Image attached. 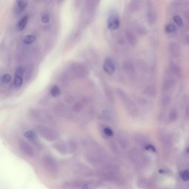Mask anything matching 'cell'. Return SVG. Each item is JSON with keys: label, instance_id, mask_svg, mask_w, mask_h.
Here are the masks:
<instances>
[{"label": "cell", "instance_id": "cell-1", "mask_svg": "<svg viewBox=\"0 0 189 189\" xmlns=\"http://www.w3.org/2000/svg\"><path fill=\"white\" fill-rule=\"evenodd\" d=\"M37 130L41 136L48 141H54L59 138V133L49 127L44 126H39L37 127Z\"/></svg>", "mask_w": 189, "mask_h": 189}, {"label": "cell", "instance_id": "cell-2", "mask_svg": "<svg viewBox=\"0 0 189 189\" xmlns=\"http://www.w3.org/2000/svg\"><path fill=\"white\" fill-rule=\"evenodd\" d=\"M43 163L46 170L51 175H56L59 171L57 162L51 155L45 156L43 159Z\"/></svg>", "mask_w": 189, "mask_h": 189}, {"label": "cell", "instance_id": "cell-3", "mask_svg": "<svg viewBox=\"0 0 189 189\" xmlns=\"http://www.w3.org/2000/svg\"><path fill=\"white\" fill-rule=\"evenodd\" d=\"M120 25V19L118 13L115 11H112L109 13L107 20V26L109 29H117Z\"/></svg>", "mask_w": 189, "mask_h": 189}, {"label": "cell", "instance_id": "cell-4", "mask_svg": "<svg viewBox=\"0 0 189 189\" xmlns=\"http://www.w3.org/2000/svg\"><path fill=\"white\" fill-rule=\"evenodd\" d=\"M19 146L22 152L28 157H34L35 152L31 146L24 140H21L19 143Z\"/></svg>", "mask_w": 189, "mask_h": 189}, {"label": "cell", "instance_id": "cell-5", "mask_svg": "<svg viewBox=\"0 0 189 189\" xmlns=\"http://www.w3.org/2000/svg\"><path fill=\"white\" fill-rule=\"evenodd\" d=\"M23 73L24 71L22 67H18L14 74V83L16 88L20 87L23 83Z\"/></svg>", "mask_w": 189, "mask_h": 189}, {"label": "cell", "instance_id": "cell-6", "mask_svg": "<svg viewBox=\"0 0 189 189\" xmlns=\"http://www.w3.org/2000/svg\"><path fill=\"white\" fill-rule=\"evenodd\" d=\"M115 66L113 61L109 58L105 59L104 63L103 69L107 74L112 75L115 71Z\"/></svg>", "mask_w": 189, "mask_h": 189}, {"label": "cell", "instance_id": "cell-7", "mask_svg": "<svg viewBox=\"0 0 189 189\" xmlns=\"http://www.w3.org/2000/svg\"><path fill=\"white\" fill-rule=\"evenodd\" d=\"M45 113L37 109H32L31 111V114L33 117L38 120L42 121L46 120L48 116Z\"/></svg>", "mask_w": 189, "mask_h": 189}, {"label": "cell", "instance_id": "cell-8", "mask_svg": "<svg viewBox=\"0 0 189 189\" xmlns=\"http://www.w3.org/2000/svg\"><path fill=\"white\" fill-rule=\"evenodd\" d=\"M53 147L56 150L62 155H65L67 152V147L63 143H56L53 145Z\"/></svg>", "mask_w": 189, "mask_h": 189}, {"label": "cell", "instance_id": "cell-9", "mask_svg": "<svg viewBox=\"0 0 189 189\" xmlns=\"http://www.w3.org/2000/svg\"><path fill=\"white\" fill-rule=\"evenodd\" d=\"M28 18L27 16L23 17L17 23L16 27L19 31H22L25 28L27 24Z\"/></svg>", "mask_w": 189, "mask_h": 189}, {"label": "cell", "instance_id": "cell-10", "mask_svg": "<svg viewBox=\"0 0 189 189\" xmlns=\"http://www.w3.org/2000/svg\"><path fill=\"white\" fill-rule=\"evenodd\" d=\"M24 135L26 138L31 141L34 142L37 138V134L34 130H29L25 132Z\"/></svg>", "mask_w": 189, "mask_h": 189}, {"label": "cell", "instance_id": "cell-11", "mask_svg": "<svg viewBox=\"0 0 189 189\" xmlns=\"http://www.w3.org/2000/svg\"><path fill=\"white\" fill-rule=\"evenodd\" d=\"M147 20L150 24L155 22L156 19V14L155 11L151 7H149L147 13Z\"/></svg>", "mask_w": 189, "mask_h": 189}, {"label": "cell", "instance_id": "cell-12", "mask_svg": "<svg viewBox=\"0 0 189 189\" xmlns=\"http://www.w3.org/2000/svg\"><path fill=\"white\" fill-rule=\"evenodd\" d=\"M84 107V103L82 101H79L75 104L72 107L74 111L76 113L80 112Z\"/></svg>", "mask_w": 189, "mask_h": 189}, {"label": "cell", "instance_id": "cell-13", "mask_svg": "<svg viewBox=\"0 0 189 189\" xmlns=\"http://www.w3.org/2000/svg\"><path fill=\"white\" fill-rule=\"evenodd\" d=\"M174 85V81L171 79H167L164 82L162 88L164 90H169L173 87Z\"/></svg>", "mask_w": 189, "mask_h": 189}, {"label": "cell", "instance_id": "cell-14", "mask_svg": "<svg viewBox=\"0 0 189 189\" xmlns=\"http://www.w3.org/2000/svg\"><path fill=\"white\" fill-rule=\"evenodd\" d=\"M27 2L25 1H17L16 4L18 6V9L19 12L23 11L27 5Z\"/></svg>", "mask_w": 189, "mask_h": 189}, {"label": "cell", "instance_id": "cell-15", "mask_svg": "<svg viewBox=\"0 0 189 189\" xmlns=\"http://www.w3.org/2000/svg\"><path fill=\"white\" fill-rule=\"evenodd\" d=\"M36 40V37L34 35H28L25 37L24 41L25 44H30L34 43Z\"/></svg>", "mask_w": 189, "mask_h": 189}, {"label": "cell", "instance_id": "cell-16", "mask_svg": "<svg viewBox=\"0 0 189 189\" xmlns=\"http://www.w3.org/2000/svg\"><path fill=\"white\" fill-rule=\"evenodd\" d=\"M50 93L52 97H57L60 94V89L58 86L54 85L51 88Z\"/></svg>", "mask_w": 189, "mask_h": 189}, {"label": "cell", "instance_id": "cell-17", "mask_svg": "<svg viewBox=\"0 0 189 189\" xmlns=\"http://www.w3.org/2000/svg\"><path fill=\"white\" fill-rule=\"evenodd\" d=\"M141 5V2L138 1H131L130 4V7L132 11H135L139 9Z\"/></svg>", "mask_w": 189, "mask_h": 189}, {"label": "cell", "instance_id": "cell-18", "mask_svg": "<svg viewBox=\"0 0 189 189\" xmlns=\"http://www.w3.org/2000/svg\"><path fill=\"white\" fill-rule=\"evenodd\" d=\"M146 94L149 95L155 96L157 93L156 89L153 86H149L147 87L146 90Z\"/></svg>", "mask_w": 189, "mask_h": 189}, {"label": "cell", "instance_id": "cell-19", "mask_svg": "<svg viewBox=\"0 0 189 189\" xmlns=\"http://www.w3.org/2000/svg\"><path fill=\"white\" fill-rule=\"evenodd\" d=\"M127 40L131 44H135L137 42L136 38L131 32H128L127 33Z\"/></svg>", "mask_w": 189, "mask_h": 189}, {"label": "cell", "instance_id": "cell-20", "mask_svg": "<svg viewBox=\"0 0 189 189\" xmlns=\"http://www.w3.org/2000/svg\"><path fill=\"white\" fill-rule=\"evenodd\" d=\"M178 113L175 109H172L169 115V119L172 122L175 121L178 117Z\"/></svg>", "mask_w": 189, "mask_h": 189}, {"label": "cell", "instance_id": "cell-21", "mask_svg": "<svg viewBox=\"0 0 189 189\" xmlns=\"http://www.w3.org/2000/svg\"><path fill=\"white\" fill-rule=\"evenodd\" d=\"M171 52L175 55L177 56L179 54L180 50L179 49L178 45H177V44L174 43L171 45Z\"/></svg>", "mask_w": 189, "mask_h": 189}, {"label": "cell", "instance_id": "cell-22", "mask_svg": "<svg viewBox=\"0 0 189 189\" xmlns=\"http://www.w3.org/2000/svg\"><path fill=\"white\" fill-rule=\"evenodd\" d=\"M171 100V98L170 96L167 94L164 95L162 99V103L163 106H167L170 103Z\"/></svg>", "mask_w": 189, "mask_h": 189}, {"label": "cell", "instance_id": "cell-23", "mask_svg": "<svg viewBox=\"0 0 189 189\" xmlns=\"http://www.w3.org/2000/svg\"><path fill=\"white\" fill-rule=\"evenodd\" d=\"M11 79V75L9 74H5L1 78V81L3 83L7 84L10 82Z\"/></svg>", "mask_w": 189, "mask_h": 189}, {"label": "cell", "instance_id": "cell-24", "mask_svg": "<svg viewBox=\"0 0 189 189\" xmlns=\"http://www.w3.org/2000/svg\"><path fill=\"white\" fill-rule=\"evenodd\" d=\"M68 147L69 150L71 152H74L77 148V145L75 142L73 140L69 141L68 143Z\"/></svg>", "mask_w": 189, "mask_h": 189}, {"label": "cell", "instance_id": "cell-25", "mask_svg": "<svg viewBox=\"0 0 189 189\" xmlns=\"http://www.w3.org/2000/svg\"><path fill=\"white\" fill-rule=\"evenodd\" d=\"M181 177L184 181H187L189 180V171L187 170L183 171L181 173Z\"/></svg>", "mask_w": 189, "mask_h": 189}, {"label": "cell", "instance_id": "cell-26", "mask_svg": "<svg viewBox=\"0 0 189 189\" xmlns=\"http://www.w3.org/2000/svg\"><path fill=\"white\" fill-rule=\"evenodd\" d=\"M176 30L175 26L173 24H169L167 25L165 27V30L168 33L175 32Z\"/></svg>", "mask_w": 189, "mask_h": 189}, {"label": "cell", "instance_id": "cell-27", "mask_svg": "<svg viewBox=\"0 0 189 189\" xmlns=\"http://www.w3.org/2000/svg\"><path fill=\"white\" fill-rule=\"evenodd\" d=\"M174 21L179 26H181L182 24V21L181 18L180 16L175 15L173 18Z\"/></svg>", "mask_w": 189, "mask_h": 189}, {"label": "cell", "instance_id": "cell-28", "mask_svg": "<svg viewBox=\"0 0 189 189\" xmlns=\"http://www.w3.org/2000/svg\"><path fill=\"white\" fill-rule=\"evenodd\" d=\"M104 132L106 135L108 136H112L114 135V133L112 129L108 128V127H106L104 129Z\"/></svg>", "mask_w": 189, "mask_h": 189}, {"label": "cell", "instance_id": "cell-29", "mask_svg": "<svg viewBox=\"0 0 189 189\" xmlns=\"http://www.w3.org/2000/svg\"><path fill=\"white\" fill-rule=\"evenodd\" d=\"M49 16L48 14H44L41 18V21L44 23H47L49 21Z\"/></svg>", "mask_w": 189, "mask_h": 189}, {"label": "cell", "instance_id": "cell-30", "mask_svg": "<svg viewBox=\"0 0 189 189\" xmlns=\"http://www.w3.org/2000/svg\"><path fill=\"white\" fill-rule=\"evenodd\" d=\"M65 100L69 104H71L73 101V98L70 96H67L65 97Z\"/></svg>", "mask_w": 189, "mask_h": 189}, {"label": "cell", "instance_id": "cell-31", "mask_svg": "<svg viewBox=\"0 0 189 189\" xmlns=\"http://www.w3.org/2000/svg\"><path fill=\"white\" fill-rule=\"evenodd\" d=\"M185 114L186 117L187 118H189V106H187L186 108L185 109Z\"/></svg>", "mask_w": 189, "mask_h": 189}, {"label": "cell", "instance_id": "cell-32", "mask_svg": "<svg viewBox=\"0 0 189 189\" xmlns=\"http://www.w3.org/2000/svg\"><path fill=\"white\" fill-rule=\"evenodd\" d=\"M146 149L152 151L153 152H155V147L152 145H148L146 147Z\"/></svg>", "mask_w": 189, "mask_h": 189}, {"label": "cell", "instance_id": "cell-33", "mask_svg": "<svg viewBox=\"0 0 189 189\" xmlns=\"http://www.w3.org/2000/svg\"><path fill=\"white\" fill-rule=\"evenodd\" d=\"M186 40L187 41V42H188V43H189V35L187 36V37L186 38Z\"/></svg>", "mask_w": 189, "mask_h": 189}, {"label": "cell", "instance_id": "cell-34", "mask_svg": "<svg viewBox=\"0 0 189 189\" xmlns=\"http://www.w3.org/2000/svg\"><path fill=\"white\" fill-rule=\"evenodd\" d=\"M187 152H188V153L189 154V147H188V148H187Z\"/></svg>", "mask_w": 189, "mask_h": 189}]
</instances>
